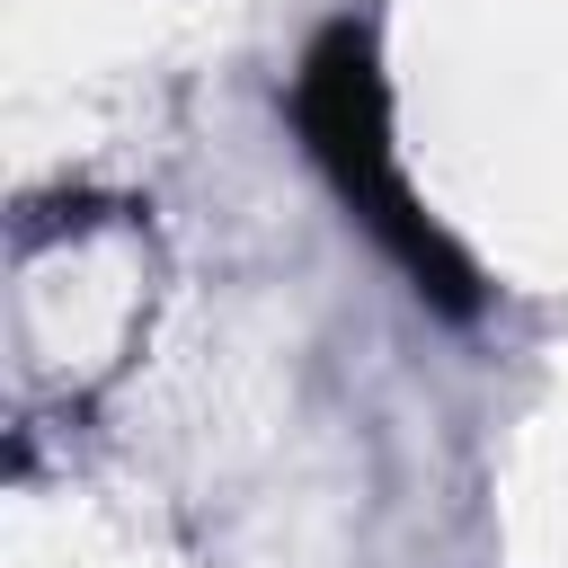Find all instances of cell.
I'll return each mask as SVG.
<instances>
[{
	"mask_svg": "<svg viewBox=\"0 0 568 568\" xmlns=\"http://www.w3.org/2000/svg\"><path fill=\"white\" fill-rule=\"evenodd\" d=\"M293 124L311 142V160L328 169V186L346 195V213L408 266V284L444 311V320H470L488 293L470 275V257L426 222V204L408 195L399 178V151H390V89H382V53L355 18L320 27L311 53H302V80H293Z\"/></svg>",
	"mask_w": 568,
	"mask_h": 568,
	"instance_id": "6da1fadb",
	"label": "cell"
}]
</instances>
